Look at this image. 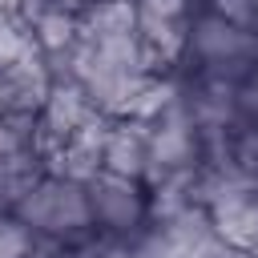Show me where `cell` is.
<instances>
[{
  "mask_svg": "<svg viewBox=\"0 0 258 258\" xmlns=\"http://www.w3.org/2000/svg\"><path fill=\"white\" fill-rule=\"evenodd\" d=\"M12 214L36 238H56V242H81L97 230L85 181H77L69 173H40L36 185L16 202Z\"/></svg>",
  "mask_w": 258,
  "mask_h": 258,
  "instance_id": "obj_1",
  "label": "cell"
},
{
  "mask_svg": "<svg viewBox=\"0 0 258 258\" xmlns=\"http://www.w3.org/2000/svg\"><path fill=\"white\" fill-rule=\"evenodd\" d=\"M85 194H89V210H93V226L101 234H113V238H125L133 234L145 214H149V202L141 194V185L133 177H117L109 169H97L89 181H85Z\"/></svg>",
  "mask_w": 258,
  "mask_h": 258,
  "instance_id": "obj_2",
  "label": "cell"
},
{
  "mask_svg": "<svg viewBox=\"0 0 258 258\" xmlns=\"http://www.w3.org/2000/svg\"><path fill=\"white\" fill-rule=\"evenodd\" d=\"M77 28H81V40H89V44L133 36L137 32V4L133 0H89L77 12Z\"/></svg>",
  "mask_w": 258,
  "mask_h": 258,
  "instance_id": "obj_3",
  "label": "cell"
},
{
  "mask_svg": "<svg viewBox=\"0 0 258 258\" xmlns=\"http://www.w3.org/2000/svg\"><path fill=\"white\" fill-rule=\"evenodd\" d=\"M36 52V40L28 32V20L20 16H0V69H12L16 60L32 56Z\"/></svg>",
  "mask_w": 258,
  "mask_h": 258,
  "instance_id": "obj_4",
  "label": "cell"
},
{
  "mask_svg": "<svg viewBox=\"0 0 258 258\" xmlns=\"http://www.w3.org/2000/svg\"><path fill=\"white\" fill-rule=\"evenodd\" d=\"M28 246H32V230L16 214L0 210V258H24Z\"/></svg>",
  "mask_w": 258,
  "mask_h": 258,
  "instance_id": "obj_5",
  "label": "cell"
},
{
  "mask_svg": "<svg viewBox=\"0 0 258 258\" xmlns=\"http://www.w3.org/2000/svg\"><path fill=\"white\" fill-rule=\"evenodd\" d=\"M137 4V24H173L185 20L189 0H133Z\"/></svg>",
  "mask_w": 258,
  "mask_h": 258,
  "instance_id": "obj_6",
  "label": "cell"
},
{
  "mask_svg": "<svg viewBox=\"0 0 258 258\" xmlns=\"http://www.w3.org/2000/svg\"><path fill=\"white\" fill-rule=\"evenodd\" d=\"M210 12L214 16H226L234 24H254V0H210Z\"/></svg>",
  "mask_w": 258,
  "mask_h": 258,
  "instance_id": "obj_7",
  "label": "cell"
}]
</instances>
